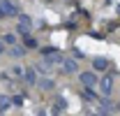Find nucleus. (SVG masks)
Here are the masks:
<instances>
[{
    "label": "nucleus",
    "instance_id": "1",
    "mask_svg": "<svg viewBox=\"0 0 120 116\" xmlns=\"http://www.w3.org/2000/svg\"><path fill=\"white\" fill-rule=\"evenodd\" d=\"M16 23H19V26H16V33H19L21 37L28 35L30 30H32V19H30L28 14H19L16 16Z\"/></svg>",
    "mask_w": 120,
    "mask_h": 116
},
{
    "label": "nucleus",
    "instance_id": "2",
    "mask_svg": "<svg viewBox=\"0 0 120 116\" xmlns=\"http://www.w3.org/2000/svg\"><path fill=\"white\" fill-rule=\"evenodd\" d=\"M79 81H81L83 86H95V84H97V74L92 72V70H88V72H81V74H79Z\"/></svg>",
    "mask_w": 120,
    "mask_h": 116
},
{
    "label": "nucleus",
    "instance_id": "3",
    "mask_svg": "<svg viewBox=\"0 0 120 116\" xmlns=\"http://www.w3.org/2000/svg\"><path fill=\"white\" fill-rule=\"evenodd\" d=\"M0 5H2V9L7 12V16H19V7H16L12 0H0Z\"/></svg>",
    "mask_w": 120,
    "mask_h": 116
},
{
    "label": "nucleus",
    "instance_id": "4",
    "mask_svg": "<svg viewBox=\"0 0 120 116\" xmlns=\"http://www.w3.org/2000/svg\"><path fill=\"white\" fill-rule=\"evenodd\" d=\"M23 46H26V49H37V46H39V42H37V40L28 33V35H23Z\"/></svg>",
    "mask_w": 120,
    "mask_h": 116
},
{
    "label": "nucleus",
    "instance_id": "5",
    "mask_svg": "<svg viewBox=\"0 0 120 116\" xmlns=\"http://www.w3.org/2000/svg\"><path fill=\"white\" fill-rule=\"evenodd\" d=\"M106 65H109V60H106V58H95V60H92V67H95L97 72L106 70Z\"/></svg>",
    "mask_w": 120,
    "mask_h": 116
},
{
    "label": "nucleus",
    "instance_id": "6",
    "mask_svg": "<svg viewBox=\"0 0 120 116\" xmlns=\"http://www.w3.org/2000/svg\"><path fill=\"white\" fill-rule=\"evenodd\" d=\"M99 86H102V91H104V93H111V88H113V79H111V77H104Z\"/></svg>",
    "mask_w": 120,
    "mask_h": 116
},
{
    "label": "nucleus",
    "instance_id": "7",
    "mask_svg": "<svg viewBox=\"0 0 120 116\" xmlns=\"http://www.w3.org/2000/svg\"><path fill=\"white\" fill-rule=\"evenodd\" d=\"M12 98H7V95H0V112H7L9 109V104H12Z\"/></svg>",
    "mask_w": 120,
    "mask_h": 116
},
{
    "label": "nucleus",
    "instance_id": "8",
    "mask_svg": "<svg viewBox=\"0 0 120 116\" xmlns=\"http://www.w3.org/2000/svg\"><path fill=\"white\" fill-rule=\"evenodd\" d=\"M26 81H28L30 86L37 84V74H35V70H28V72H26Z\"/></svg>",
    "mask_w": 120,
    "mask_h": 116
},
{
    "label": "nucleus",
    "instance_id": "9",
    "mask_svg": "<svg viewBox=\"0 0 120 116\" xmlns=\"http://www.w3.org/2000/svg\"><path fill=\"white\" fill-rule=\"evenodd\" d=\"M65 72H76V63L74 60H65Z\"/></svg>",
    "mask_w": 120,
    "mask_h": 116
},
{
    "label": "nucleus",
    "instance_id": "10",
    "mask_svg": "<svg viewBox=\"0 0 120 116\" xmlns=\"http://www.w3.org/2000/svg\"><path fill=\"white\" fill-rule=\"evenodd\" d=\"M2 40H5V44H16V35H14V33H7Z\"/></svg>",
    "mask_w": 120,
    "mask_h": 116
},
{
    "label": "nucleus",
    "instance_id": "11",
    "mask_svg": "<svg viewBox=\"0 0 120 116\" xmlns=\"http://www.w3.org/2000/svg\"><path fill=\"white\" fill-rule=\"evenodd\" d=\"M26 54V46H14L12 49V56H23Z\"/></svg>",
    "mask_w": 120,
    "mask_h": 116
},
{
    "label": "nucleus",
    "instance_id": "12",
    "mask_svg": "<svg viewBox=\"0 0 120 116\" xmlns=\"http://www.w3.org/2000/svg\"><path fill=\"white\" fill-rule=\"evenodd\" d=\"M65 107H67V104H65V100H62V98H58V104L53 107V112H62Z\"/></svg>",
    "mask_w": 120,
    "mask_h": 116
},
{
    "label": "nucleus",
    "instance_id": "13",
    "mask_svg": "<svg viewBox=\"0 0 120 116\" xmlns=\"http://www.w3.org/2000/svg\"><path fill=\"white\" fill-rule=\"evenodd\" d=\"M14 74H16V77H23L26 72H23V67H21V65H14Z\"/></svg>",
    "mask_w": 120,
    "mask_h": 116
},
{
    "label": "nucleus",
    "instance_id": "14",
    "mask_svg": "<svg viewBox=\"0 0 120 116\" xmlns=\"http://www.w3.org/2000/svg\"><path fill=\"white\" fill-rule=\"evenodd\" d=\"M21 102H23V95H14L12 98V104H21Z\"/></svg>",
    "mask_w": 120,
    "mask_h": 116
},
{
    "label": "nucleus",
    "instance_id": "15",
    "mask_svg": "<svg viewBox=\"0 0 120 116\" xmlns=\"http://www.w3.org/2000/svg\"><path fill=\"white\" fill-rule=\"evenodd\" d=\"M42 88H51V79H44L42 81Z\"/></svg>",
    "mask_w": 120,
    "mask_h": 116
},
{
    "label": "nucleus",
    "instance_id": "16",
    "mask_svg": "<svg viewBox=\"0 0 120 116\" xmlns=\"http://www.w3.org/2000/svg\"><path fill=\"white\" fill-rule=\"evenodd\" d=\"M5 16H7V12H5V9H2V5H0V19H5Z\"/></svg>",
    "mask_w": 120,
    "mask_h": 116
},
{
    "label": "nucleus",
    "instance_id": "17",
    "mask_svg": "<svg viewBox=\"0 0 120 116\" xmlns=\"http://www.w3.org/2000/svg\"><path fill=\"white\" fill-rule=\"evenodd\" d=\"M2 44H5V40H0V54L5 51V46H2Z\"/></svg>",
    "mask_w": 120,
    "mask_h": 116
}]
</instances>
